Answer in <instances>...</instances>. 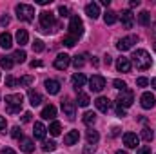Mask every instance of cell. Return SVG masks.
<instances>
[{"label":"cell","instance_id":"6da1fadb","mask_svg":"<svg viewBox=\"0 0 156 154\" xmlns=\"http://www.w3.org/2000/svg\"><path fill=\"white\" fill-rule=\"evenodd\" d=\"M131 58H133L136 69H140V71H147V69L151 67V64H153V62H151V54H149L145 49H136Z\"/></svg>","mask_w":156,"mask_h":154},{"label":"cell","instance_id":"7a4b0ae2","mask_svg":"<svg viewBox=\"0 0 156 154\" xmlns=\"http://www.w3.org/2000/svg\"><path fill=\"white\" fill-rule=\"evenodd\" d=\"M22 103H24V96H22L20 93H16V94H7V96H5V107H7V113H9V114L20 113Z\"/></svg>","mask_w":156,"mask_h":154},{"label":"cell","instance_id":"3957f363","mask_svg":"<svg viewBox=\"0 0 156 154\" xmlns=\"http://www.w3.org/2000/svg\"><path fill=\"white\" fill-rule=\"evenodd\" d=\"M15 11H16V16L24 22H31L35 18V7L29 4H18L15 7Z\"/></svg>","mask_w":156,"mask_h":154},{"label":"cell","instance_id":"277c9868","mask_svg":"<svg viewBox=\"0 0 156 154\" xmlns=\"http://www.w3.org/2000/svg\"><path fill=\"white\" fill-rule=\"evenodd\" d=\"M82 33H83V22L78 15H73L69 20V35L78 38V37H82Z\"/></svg>","mask_w":156,"mask_h":154},{"label":"cell","instance_id":"5b68a950","mask_svg":"<svg viewBox=\"0 0 156 154\" xmlns=\"http://www.w3.org/2000/svg\"><path fill=\"white\" fill-rule=\"evenodd\" d=\"M38 16H40V27H42V31L47 33V31L55 26V15H53L51 11H42Z\"/></svg>","mask_w":156,"mask_h":154},{"label":"cell","instance_id":"8992f818","mask_svg":"<svg viewBox=\"0 0 156 154\" xmlns=\"http://www.w3.org/2000/svg\"><path fill=\"white\" fill-rule=\"evenodd\" d=\"M133 102H134V93H133L131 89H125V91H122V93L118 94V105H122L123 109H125V107H131Z\"/></svg>","mask_w":156,"mask_h":154},{"label":"cell","instance_id":"52a82bcc","mask_svg":"<svg viewBox=\"0 0 156 154\" xmlns=\"http://www.w3.org/2000/svg\"><path fill=\"white\" fill-rule=\"evenodd\" d=\"M104 87H105V78H104V76L94 75V76L89 78V89H91L93 93H100Z\"/></svg>","mask_w":156,"mask_h":154},{"label":"cell","instance_id":"ba28073f","mask_svg":"<svg viewBox=\"0 0 156 154\" xmlns=\"http://www.w3.org/2000/svg\"><path fill=\"white\" fill-rule=\"evenodd\" d=\"M136 42H138V37L131 35V37H125V38L118 40L116 47H118V51H129V49H131V47H133Z\"/></svg>","mask_w":156,"mask_h":154},{"label":"cell","instance_id":"9c48e42d","mask_svg":"<svg viewBox=\"0 0 156 154\" xmlns=\"http://www.w3.org/2000/svg\"><path fill=\"white\" fill-rule=\"evenodd\" d=\"M69 64H71V58H69L66 53H62V54H58V56L55 58V67H56L58 71L67 69V67H69Z\"/></svg>","mask_w":156,"mask_h":154},{"label":"cell","instance_id":"30bf717a","mask_svg":"<svg viewBox=\"0 0 156 154\" xmlns=\"http://www.w3.org/2000/svg\"><path fill=\"white\" fill-rule=\"evenodd\" d=\"M62 111H64V114L67 116L69 120H75V116H76V105H75V102H69V100L62 102Z\"/></svg>","mask_w":156,"mask_h":154},{"label":"cell","instance_id":"8fae6325","mask_svg":"<svg viewBox=\"0 0 156 154\" xmlns=\"http://www.w3.org/2000/svg\"><path fill=\"white\" fill-rule=\"evenodd\" d=\"M123 143H125V147H129V149H136V145L140 143V138H138L134 132H125V134H123Z\"/></svg>","mask_w":156,"mask_h":154},{"label":"cell","instance_id":"7c38bea8","mask_svg":"<svg viewBox=\"0 0 156 154\" xmlns=\"http://www.w3.org/2000/svg\"><path fill=\"white\" fill-rule=\"evenodd\" d=\"M120 18H122V24H123V27H125V29H133V24H134V15H133L129 9H127V11H122Z\"/></svg>","mask_w":156,"mask_h":154},{"label":"cell","instance_id":"4fadbf2b","mask_svg":"<svg viewBox=\"0 0 156 154\" xmlns=\"http://www.w3.org/2000/svg\"><path fill=\"white\" fill-rule=\"evenodd\" d=\"M140 102H142L144 109H153L156 103V98H154V94H151V93H144L142 98H140Z\"/></svg>","mask_w":156,"mask_h":154},{"label":"cell","instance_id":"5bb4252c","mask_svg":"<svg viewBox=\"0 0 156 154\" xmlns=\"http://www.w3.org/2000/svg\"><path fill=\"white\" fill-rule=\"evenodd\" d=\"M116 69L120 73H129L131 71V60L125 58V56H120L116 60Z\"/></svg>","mask_w":156,"mask_h":154},{"label":"cell","instance_id":"9a60e30c","mask_svg":"<svg viewBox=\"0 0 156 154\" xmlns=\"http://www.w3.org/2000/svg\"><path fill=\"white\" fill-rule=\"evenodd\" d=\"M45 91L49 94H58L60 93V82L58 80H45Z\"/></svg>","mask_w":156,"mask_h":154},{"label":"cell","instance_id":"2e32d148","mask_svg":"<svg viewBox=\"0 0 156 154\" xmlns=\"http://www.w3.org/2000/svg\"><path fill=\"white\" fill-rule=\"evenodd\" d=\"M85 13H87V16H91L93 20H94V18H98V16H100V7H98V4L89 2V4L85 5Z\"/></svg>","mask_w":156,"mask_h":154},{"label":"cell","instance_id":"e0dca14e","mask_svg":"<svg viewBox=\"0 0 156 154\" xmlns=\"http://www.w3.org/2000/svg\"><path fill=\"white\" fill-rule=\"evenodd\" d=\"M94 105H96V109H98V111H102V113H107L111 103H109V100H107L105 96H100V98H96V100H94Z\"/></svg>","mask_w":156,"mask_h":154},{"label":"cell","instance_id":"ac0fdd59","mask_svg":"<svg viewBox=\"0 0 156 154\" xmlns=\"http://www.w3.org/2000/svg\"><path fill=\"white\" fill-rule=\"evenodd\" d=\"M78 140H80V132H78V131H69V132L64 136V143H66V145H75Z\"/></svg>","mask_w":156,"mask_h":154},{"label":"cell","instance_id":"d6986e66","mask_svg":"<svg viewBox=\"0 0 156 154\" xmlns=\"http://www.w3.org/2000/svg\"><path fill=\"white\" fill-rule=\"evenodd\" d=\"M45 132H47V129L44 127V123H42V121H37V123H35V131H33L35 138H37V140H44V138H45Z\"/></svg>","mask_w":156,"mask_h":154},{"label":"cell","instance_id":"ffe728a7","mask_svg":"<svg viewBox=\"0 0 156 154\" xmlns=\"http://www.w3.org/2000/svg\"><path fill=\"white\" fill-rule=\"evenodd\" d=\"M20 149L24 151V152H33L35 151V143H33V140H29V138H22L20 140Z\"/></svg>","mask_w":156,"mask_h":154},{"label":"cell","instance_id":"44dd1931","mask_svg":"<svg viewBox=\"0 0 156 154\" xmlns=\"http://www.w3.org/2000/svg\"><path fill=\"white\" fill-rule=\"evenodd\" d=\"M11 45H13V37L9 33H0V47L11 49Z\"/></svg>","mask_w":156,"mask_h":154},{"label":"cell","instance_id":"7402d4cb","mask_svg":"<svg viewBox=\"0 0 156 154\" xmlns=\"http://www.w3.org/2000/svg\"><path fill=\"white\" fill-rule=\"evenodd\" d=\"M40 116H42L44 120H53V118L56 116V107H55V105H47V107H44Z\"/></svg>","mask_w":156,"mask_h":154},{"label":"cell","instance_id":"603a6c76","mask_svg":"<svg viewBox=\"0 0 156 154\" xmlns=\"http://www.w3.org/2000/svg\"><path fill=\"white\" fill-rule=\"evenodd\" d=\"M85 83H87V78H85V75L76 73V75L73 76V85H75V89H76V91H80V87H83Z\"/></svg>","mask_w":156,"mask_h":154},{"label":"cell","instance_id":"cb8c5ba5","mask_svg":"<svg viewBox=\"0 0 156 154\" xmlns=\"http://www.w3.org/2000/svg\"><path fill=\"white\" fill-rule=\"evenodd\" d=\"M27 96H29V103H31L33 107H37V105H40V103H42V96H40L37 91L29 89V91H27Z\"/></svg>","mask_w":156,"mask_h":154},{"label":"cell","instance_id":"d4e9b609","mask_svg":"<svg viewBox=\"0 0 156 154\" xmlns=\"http://www.w3.org/2000/svg\"><path fill=\"white\" fill-rule=\"evenodd\" d=\"M27 42H29V35H27V31H26V29H18V31H16V44L26 45Z\"/></svg>","mask_w":156,"mask_h":154},{"label":"cell","instance_id":"484cf974","mask_svg":"<svg viewBox=\"0 0 156 154\" xmlns=\"http://www.w3.org/2000/svg\"><path fill=\"white\" fill-rule=\"evenodd\" d=\"M138 22H140L144 27L151 26V15H149V11H142V13L138 15Z\"/></svg>","mask_w":156,"mask_h":154},{"label":"cell","instance_id":"4316f807","mask_svg":"<svg viewBox=\"0 0 156 154\" xmlns=\"http://www.w3.org/2000/svg\"><path fill=\"white\" fill-rule=\"evenodd\" d=\"M85 138H87V143H91V145H94L98 140H100V134L96 132V131H93V129H89L87 131V134H85Z\"/></svg>","mask_w":156,"mask_h":154},{"label":"cell","instance_id":"83f0119b","mask_svg":"<svg viewBox=\"0 0 156 154\" xmlns=\"http://www.w3.org/2000/svg\"><path fill=\"white\" fill-rule=\"evenodd\" d=\"M76 93H78V105H80V107H87V105L91 103L89 96H87L85 93H82V91H76Z\"/></svg>","mask_w":156,"mask_h":154},{"label":"cell","instance_id":"f1b7e54d","mask_svg":"<svg viewBox=\"0 0 156 154\" xmlns=\"http://www.w3.org/2000/svg\"><path fill=\"white\" fill-rule=\"evenodd\" d=\"M116 20H118V13H115V11H107V13L104 15V22H105V24H109V26H111V24H115Z\"/></svg>","mask_w":156,"mask_h":154},{"label":"cell","instance_id":"f546056e","mask_svg":"<svg viewBox=\"0 0 156 154\" xmlns=\"http://www.w3.org/2000/svg\"><path fill=\"white\" fill-rule=\"evenodd\" d=\"M26 58H27V54H26V51H22V49H18V51L13 53V62L22 64V62H26Z\"/></svg>","mask_w":156,"mask_h":154},{"label":"cell","instance_id":"4dcf8cb0","mask_svg":"<svg viewBox=\"0 0 156 154\" xmlns=\"http://www.w3.org/2000/svg\"><path fill=\"white\" fill-rule=\"evenodd\" d=\"M49 132H51L53 136H58V134L62 132V125H60L58 121H53V123L49 125Z\"/></svg>","mask_w":156,"mask_h":154},{"label":"cell","instance_id":"1f68e13d","mask_svg":"<svg viewBox=\"0 0 156 154\" xmlns=\"http://www.w3.org/2000/svg\"><path fill=\"white\" fill-rule=\"evenodd\" d=\"M94 121H96V114H94V113L87 111V113L83 114V123H85V125H91V123H94Z\"/></svg>","mask_w":156,"mask_h":154},{"label":"cell","instance_id":"d6a6232c","mask_svg":"<svg viewBox=\"0 0 156 154\" xmlns=\"http://www.w3.org/2000/svg\"><path fill=\"white\" fill-rule=\"evenodd\" d=\"M0 67H4V69H11V67H13V60H11L9 56H2V58H0Z\"/></svg>","mask_w":156,"mask_h":154},{"label":"cell","instance_id":"836d02e7","mask_svg":"<svg viewBox=\"0 0 156 154\" xmlns=\"http://www.w3.org/2000/svg\"><path fill=\"white\" fill-rule=\"evenodd\" d=\"M142 138H144L145 142H153V131H151L149 127H144V129H142Z\"/></svg>","mask_w":156,"mask_h":154},{"label":"cell","instance_id":"e575fe53","mask_svg":"<svg viewBox=\"0 0 156 154\" xmlns=\"http://www.w3.org/2000/svg\"><path fill=\"white\" fill-rule=\"evenodd\" d=\"M56 149V143L55 142H44V145H42V151L44 152H53Z\"/></svg>","mask_w":156,"mask_h":154},{"label":"cell","instance_id":"d590c367","mask_svg":"<svg viewBox=\"0 0 156 154\" xmlns=\"http://www.w3.org/2000/svg\"><path fill=\"white\" fill-rule=\"evenodd\" d=\"M31 45H33V51H35V53H42V51L45 49V45H44V42H42V40H35Z\"/></svg>","mask_w":156,"mask_h":154},{"label":"cell","instance_id":"8d00e7d4","mask_svg":"<svg viewBox=\"0 0 156 154\" xmlns=\"http://www.w3.org/2000/svg\"><path fill=\"white\" fill-rule=\"evenodd\" d=\"M83 64H85V62H83V54H80V56H75V58H73V65H75V67H83Z\"/></svg>","mask_w":156,"mask_h":154},{"label":"cell","instance_id":"74e56055","mask_svg":"<svg viewBox=\"0 0 156 154\" xmlns=\"http://www.w3.org/2000/svg\"><path fill=\"white\" fill-rule=\"evenodd\" d=\"M76 40L78 38H75V37H71V35H69V37H66V38H64V45H66V47H75Z\"/></svg>","mask_w":156,"mask_h":154},{"label":"cell","instance_id":"f35d334b","mask_svg":"<svg viewBox=\"0 0 156 154\" xmlns=\"http://www.w3.org/2000/svg\"><path fill=\"white\" fill-rule=\"evenodd\" d=\"M11 136H13L15 140H22V129H20V127H13V129H11Z\"/></svg>","mask_w":156,"mask_h":154},{"label":"cell","instance_id":"ab89813d","mask_svg":"<svg viewBox=\"0 0 156 154\" xmlns=\"http://www.w3.org/2000/svg\"><path fill=\"white\" fill-rule=\"evenodd\" d=\"M5 85H7V87H16V85H20V82L15 80L13 76H7L5 78Z\"/></svg>","mask_w":156,"mask_h":154},{"label":"cell","instance_id":"60d3db41","mask_svg":"<svg viewBox=\"0 0 156 154\" xmlns=\"http://www.w3.org/2000/svg\"><path fill=\"white\" fill-rule=\"evenodd\" d=\"M113 85L116 87L118 91H125V89H127V85H125V82H123V80H115V82H113Z\"/></svg>","mask_w":156,"mask_h":154},{"label":"cell","instance_id":"b9f144b4","mask_svg":"<svg viewBox=\"0 0 156 154\" xmlns=\"http://www.w3.org/2000/svg\"><path fill=\"white\" fill-rule=\"evenodd\" d=\"M18 82H20V85H31V83L35 82V78L33 76H22Z\"/></svg>","mask_w":156,"mask_h":154},{"label":"cell","instance_id":"7bdbcfd3","mask_svg":"<svg viewBox=\"0 0 156 154\" xmlns=\"http://www.w3.org/2000/svg\"><path fill=\"white\" fill-rule=\"evenodd\" d=\"M136 85H138V87H145V85H149V80L144 78V76H140L138 80H136Z\"/></svg>","mask_w":156,"mask_h":154},{"label":"cell","instance_id":"ee69618b","mask_svg":"<svg viewBox=\"0 0 156 154\" xmlns=\"http://www.w3.org/2000/svg\"><path fill=\"white\" fill-rule=\"evenodd\" d=\"M96 151V145H91V143H87L85 145V149H83V154H93Z\"/></svg>","mask_w":156,"mask_h":154},{"label":"cell","instance_id":"f6af8a7d","mask_svg":"<svg viewBox=\"0 0 156 154\" xmlns=\"http://www.w3.org/2000/svg\"><path fill=\"white\" fill-rule=\"evenodd\" d=\"M136 154H151V147H149V145H145V147H138Z\"/></svg>","mask_w":156,"mask_h":154},{"label":"cell","instance_id":"bcb514c9","mask_svg":"<svg viewBox=\"0 0 156 154\" xmlns=\"http://www.w3.org/2000/svg\"><path fill=\"white\" fill-rule=\"evenodd\" d=\"M116 114L120 116V118H123V116H127V113H125V109H123L122 105H118V103H116Z\"/></svg>","mask_w":156,"mask_h":154},{"label":"cell","instance_id":"7dc6e473","mask_svg":"<svg viewBox=\"0 0 156 154\" xmlns=\"http://www.w3.org/2000/svg\"><path fill=\"white\" fill-rule=\"evenodd\" d=\"M5 127H7L5 118H4V116H0V132H5Z\"/></svg>","mask_w":156,"mask_h":154},{"label":"cell","instance_id":"c3c4849f","mask_svg":"<svg viewBox=\"0 0 156 154\" xmlns=\"http://www.w3.org/2000/svg\"><path fill=\"white\" fill-rule=\"evenodd\" d=\"M58 13H60L62 16H67V13H69V9H67L66 5H60V7H58Z\"/></svg>","mask_w":156,"mask_h":154},{"label":"cell","instance_id":"681fc988","mask_svg":"<svg viewBox=\"0 0 156 154\" xmlns=\"http://www.w3.org/2000/svg\"><path fill=\"white\" fill-rule=\"evenodd\" d=\"M0 154H16V152H15L13 149H9V147H5V149H2V151H0Z\"/></svg>","mask_w":156,"mask_h":154},{"label":"cell","instance_id":"f907efd6","mask_svg":"<svg viewBox=\"0 0 156 154\" xmlns=\"http://www.w3.org/2000/svg\"><path fill=\"white\" fill-rule=\"evenodd\" d=\"M31 113H24V116H22V120H24V121H26V123H27V121H31Z\"/></svg>","mask_w":156,"mask_h":154},{"label":"cell","instance_id":"816d5d0a","mask_svg":"<svg viewBox=\"0 0 156 154\" xmlns=\"http://www.w3.org/2000/svg\"><path fill=\"white\" fill-rule=\"evenodd\" d=\"M7 24H9V18L7 16H2L0 18V26H7Z\"/></svg>","mask_w":156,"mask_h":154},{"label":"cell","instance_id":"f5cc1de1","mask_svg":"<svg viewBox=\"0 0 156 154\" xmlns=\"http://www.w3.org/2000/svg\"><path fill=\"white\" fill-rule=\"evenodd\" d=\"M40 65H42V62H38V60H33V62H31V67H33V69H35V67H40Z\"/></svg>","mask_w":156,"mask_h":154},{"label":"cell","instance_id":"db71d44e","mask_svg":"<svg viewBox=\"0 0 156 154\" xmlns=\"http://www.w3.org/2000/svg\"><path fill=\"white\" fill-rule=\"evenodd\" d=\"M37 4H40V5H47V4H51V0H37Z\"/></svg>","mask_w":156,"mask_h":154},{"label":"cell","instance_id":"11a10c76","mask_svg":"<svg viewBox=\"0 0 156 154\" xmlns=\"http://www.w3.org/2000/svg\"><path fill=\"white\" fill-rule=\"evenodd\" d=\"M140 5V0H131V7H138Z\"/></svg>","mask_w":156,"mask_h":154},{"label":"cell","instance_id":"9f6ffc18","mask_svg":"<svg viewBox=\"0 0 156 154\" xmlns=\"http://www.w3.org/2000/svg\"><path fill=\"white\" fill-rule=\"evenodd\" d=\"M153 38L156 40V22H154V26H153Z\"/></svg>","mask_w":156,"mask_h":154},{"label":"cell","instance_id":"6f0895ef","mask_svg":"<svg viewBox=\"0 0 156 154\" xmlns=\"http://www.w3.org/2000/svg\"><path fill=\"white\" fill-rule=\"evenodd\" d=\"M118 131H120L118 127H113V136H116V134H118Z\"/></svg>","mask_w":156,"mask_h":154},{"label":"cell","instance_id":"680465c9","mask_svg":"<svg viewBox=\"0 0 156 154\" xmlns=\"http://www.w3.org/2000/svg\"><path fill=\"white\" fill-rule=\"evenodd\" d=\"M151 85H153V87L156 89V78H153V80H151Z\"/></svg>","mask_w":156,"mask_h":154},{"label":"cell","instance_id":"91938a15","mask_svg":"<svg viewBox=\"0 0 156 154\" xmlns=\"http://www.w3.org/2000/svg\"><path fill=\"white\" fill-rule=\"evenodd\" d=\"M116 154H127L125 151H116Z\"/></svg>","mask_w":156,"mask_h":154}]
</instances>
